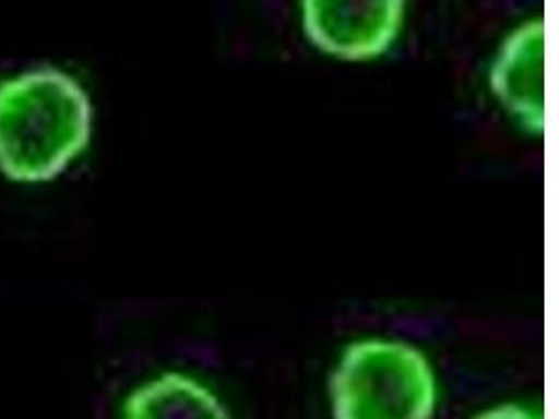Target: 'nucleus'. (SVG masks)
I'll return each instance as SVG.
<instances>
[{"label": "nucleus", "mask_w": 559, "mask_h": 419, "mask_svg": "<svg viewBox=\"0 0 559 419\" xmlns=\"http://www.w3.org/2000/svg\"><path fill=\"white\" fill-rule=\"evenodd\" d=\"M124 419H230V416L204 384L170 371L128 394Z\"/></svg>", "instance_id": "obj_5"}, {"label": "nucleus", "mask_w": 559, "mask_h": 419, "mask_svg": "<svg viewBox=\"0 0 559 419\" xmlns=\"http://www.w3.org/2000/svg\"><path fill=\"white\" fill-rule=\"evenodd\" d=\"M405 4L407 0H302V26L317 49L346 61H367L394 45Z\"/></svg>", "instance_id": "obj_3"}, {"label": "nucleus", "mask_w": 559, "mask_h": 419, "mask_svg": "<svg viewBox=\"0 0 559 419\" xmlns=\"http://www.w3.org/2000/svg\"><path fill=\"white\" fill-rule=\"evenodd\" d=\"M490 88L509 113L533 134L545 131V22L513 29L490 70Z\"/></svg>", "instance_id": "obj_4"}, {"label": "nucleus", "mask_w": 559, "mask_h": 419, "mask_svg": "<svg viewBox=\"0 0 559 419\" xmlns=\"http://www.w3.org/2000/svg\"><path fill=\"white\" fill-rule=\"evenodd\" d=\"M333 419H432L436 375L407 342L350 344L331 375Z\"/></svg>", "instance_id": "obj_2"}, {"label": "nucleus", "mask_w": 559, "mask_h": 419, "mask_svg": "<svg viewBox=\"0 0 559 419\" xmlns=\"http://www.w3.org/2000/svg\"><path fill=\"white\" fill-rule=\"evenodd\" d=\"M86 88L59 68H34L0 82V172L22 184L49 183L93 136Z\"/></svg>", "instance_id": "obj_1"}, {"label": "nucleus", "mask_w": 559, "mask_h": 419, "mask_svg": "<svg viewBox=\"0 0 559 419\" xmlns=\"http://www.w3.org/2000/svg\"><path fill=\"white\" fill-rule=\"evenodd\" d=\"M474 419H543L538 414H534L531 409L518 407V405H501L495 409H488Z\"/></svg>", "instance_id": "obj_6"}]
</instances>
